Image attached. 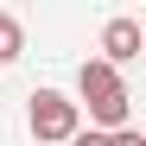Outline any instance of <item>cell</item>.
Returning <instances> with one entry per match:
<instances>
[{
    "instance_id": "6da1fadb",
    "label": "cell",
    "mask_w": 146,
    "mask_h": 146,
    "mask_svg": "<svg viewBox=\"0 0 146 146\" xmlns=\"http://www.w3.org/2000/svg\"><path fill=\"white\" fill-rule=\"evenodd\" d=\"M76 108L89 114V127H95V133H121V127H127L133 95H127V83H121V70H114V64L89 57V64L76 70Z\"/></svg>"
},
{
    "instance_id": "7a4b0ae2",
    "label": "cell",
    "mask_w": 146,
    "mask_h": 146,
    "mask_svg": "<svg viewBox=\"0 0 146 146\" xmlns=\"http://www.w3.org/2000/svg\"><path fill=\"white\" fill-rule=\"evenodd\" d=\"M26 127H32V140H44V146H70V140L83 133V108L70 102V95H57V89H32Z\"/></svg>"
},
{
    "instance_id": "3957f363",
    "label": "cell",
    "mask_w": 146,
    "mask_h": 146,
    "mask_svg": "<svg viewBox=\"0 0 146 146\" xmlns=\"http://www.w3.org/2000/svg\"><path fill=\"white\" fill-rule=\"evenodd\" d=\"M146 51V38H140V19H108L102 26V64H127V57H140Z\"/></svg>"
},
{
    "instance_id": "277c9868",
    "label": "cell",
    "mask_w": 146,
    "mask_h": 146,
    "mask_svg": "<svg viewBox=\"0 0 146 146\" xmlns=\"http://www.w3.org/2000/svg\"><path fill=\"white\" fill-rule=\"evenodd\" d=\"M19 51H26V26L19 19H0V64H19Z\"/></svg>"
},
{
    "instance_id": "5b68a950",
    "label": "cell",
    "mask_w": 146,
    "mask_h": 146,
    "mask_svg": "<svg viewBox=\"0 0 146 146\" xmlns=\"http://www.w3.org/2000/svg\"><path fill=\"white\" fill-rule=\"evenodd\" d=\"M70 146H108V133H95V127H89V133H76Z\"/></svg>"
},
{
    "instance_id": "8992f818",
    "label": "cell",
    "mask_w": 146,
    "mask_h": 146,
    "mask_svg": "<svg viewBox=\"0 0 146 146\" xmlns=\"http://www.w3.org/2000/svg\"><path fill=\"white\" fill-rule=\"evenodd\" d=\"M140 38H146V32H140Z\"/></svg>"
}]
</instances>
